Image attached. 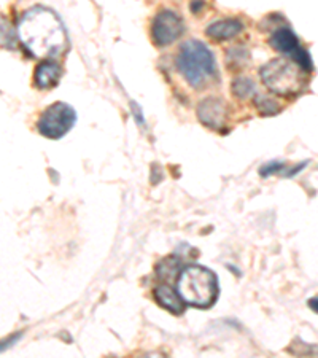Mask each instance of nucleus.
Segmentation results:
<instances>
[{
	"label": "nucleus",
	"instance_id": "obj_13",
	"mask_svg": "<svg viewBox=\"0 0 318 358\" xmlns=\"http://www.w3.org/2000/svg\"><path fill=\"white\" fill-rule=\"evenodd\" d=\"M255 104H256L258 110H260L261 115L269 117V115H276V113L280 112V107L277 105V102L271 101L266 96H256Z\"/></svg>",
	"mask_w": 318,
	"mask_h": 358
},
{
	"label": "nucleus",
	"instance_id": "obj_2",
	"mask_svg": "<svg viewBox=\"0 0 318 358\" xmlns=\"http://www.w3.org/2000/svg\"><path fill=\"white\" fill-rule=\"evenodd\" d=\"M177 69L193 88H202L217 74L215 58L206 43L199 40H186L180 46L177 56Z\"/></svg>",
	"mask_w": 318,
	"mask_h": 358
},
{
	"label": "nucleus",
	"instance_id": "obj_10",
	"mask_svg": "<svg viewBox=\"0 0 318 358\" xmlns=\"http://www.w3.org/2000/svg\"><path fill=\"white\" fill-rule=\"evenodd\" d=\"M242 31H244V24H242L239 19L224 18V19L215 21L213 24H210L207 27V35L210 39L222 42V40L234 39V37L239 35Z\"/></svg>",
	"mask_w": 318,
	"mask_h": 358
},
{
	"label": "nucleus",
	"instance_id": "obj_4",
	"mask_svg": "<svg viewBox=\"0 0 318 358\" xmlns=\"http://www.w3.org/2000/svg\"><path fill=\"white\" fill-rule=\"evenodd\" d=\"M264 85L274 93L287 96L294 94L301 90L299 69L287 59H274L260 69Z\"/></svg>",
	"mask_w": 318,
	"mask_h": 358
},
{
	"label": "nucleus",
	"instance_id": "obj_8",
	"mask_svg": "<svg viewBox=\"0 0 318 358\" xmlns=\"http://www.w3.org/2000/svg\"><path fill=\"white\" fill-rule=\"evenodd\" d=\"M226 117H228V108L220 97H207L197 107V118L207 128L220 129L223 126Z\"/></svg>",
	"mask_w": 318,
	"mask_h": 358
},
{
	"label": "nucleus",
	"instance_id": "obj_6",
	"mask_svg": "<svg viewBox=\"0 0 318 358\" xmlns=\"http://www.w3.org/2000/svg\"><path fill=\"white\" fill-rule=\"evenodd\" d=\"M271 45L274 50L290 56L306 72L314 70V61H312L309 51L301 46L298 37L290 27H280L274 32L271 37Z\"/></svg>",
	"mask_w": 318,
	"mask_h": 358
},
{
	"label": "nucleus",
	"instance_id": "obj_1",
	"mask_svg": "<svg viewBox=\"0 0 318 358\" xmlns=\"http://www.w3.org/2000/svg\"><path fill=\"white\" fill-rule=\"evenodd\" d=\"M18 37L32 56L53 58L69 48L67 32L62 21L50 8L32 7L18 23Z\"/></svg>",
	"mask_w": 318,
	"mask_h": 358
},
{
	"label": "nucleus",
	"instance_id": "obj_3",
	"mask_svg": "<svg viewBox=\"0 0 318 358\" xmlns=\"http://www.w3.org/2000/svg\"><path fill=\"white\" fill-rule=\"evenodd\" d=\"M177 290L186 305L206 309L218 296V279L212 271L202 266H188L182 271Z\"/></svg>",
	"mask_w": 318,
	"mask_h": 358
},
{
	"label": "nucleus",
	"instance_id": "obj_5",
	"mask_svg": "<svg viewBox=\"0 0 318 358\" xmlns=\"http://www.w3.org/2000/svg\"><path fill=\"white\" fill-rule=\"evenodd\" d=\"M75 121H77V113L73 107L66 102H55L42 113L37 121V129L48 139H61L73 128Z\"/></svg>",
	"mask_w": 318,
	"mask_h": 358
},
{
	"label": "nucleus",
	"instance_id": "obj_12",
	"mask_svg": "<svg viewBox=\"0 0 318 358\" xmlns=\"http://www.w3.org/2000/svg\"><path fill=\"white\" fill-rule=\"evenodd\" d=\"M233 93L240 97V99H247L255 94V83L250 78L245 77H239L233 81Z\"/></svg>",
	"mask_w": 318,
	"mask_h": 358
},
{
	"label": "nucleus",
	"instance_id": "obj_16",
	"mask_svg": "<svg viewBox=\"0 0 318 358\" xmlns=\"http://www.w3.org/2000/svg\"><path fill=\"white\" fill-rule=\"evenodd\" d=\"M131 110H132V113H134V117H136V121H137L139 124H143V113H142V108L139 107L137 102L131 101Z\"/></svg>",
	"mask_w": 318,
	"mask_h": 358
},
{
	"label": "nucleus",
	"instance_id": "obj_7",
	"mask_svg": "<svg viewBox=\"0 0 318 358\" xmlns=\"http://www.w3.org/2000/svg\"><path fill=\"white\" fill-rule=\"evenodd\" d=\"M183 32V21L172 10H163L154 16L152 23V37L156 45L166 46L175 42Z\"/></svg>",
	"mask_w": 318,
	"mask_h": 358
},
{
	"label": "nucleus",
	"instance_id": "obj_15",
	"mask_svg": "<svg viewBox=\"0 0 318 358\" xmlns=\"http://www.w3.org/2000/svg\"><path fill=\"white\" fill-rule=\"evenodd\" d=\"M10 31H12V27H10L8 21H5V18H2V35L8 34ZM2 43H3V46L12 48V46H15V39H13V37L8 35V40H5V37H2Z\"/></svg>",
	"mask_w": 318,
	"mask_h": 358
},
{
	"label": "nucleus",
	"instance_id": "obj_18",
	"mask_svg": "<svg viewBox=\"0 0 318 358\" xmlns=\"http://www.w3.org/2000/svg\"><path fill=\"white\" fill-rule=\"evenodd\" d=\"M307 164H309V161H303V162H301V164H296V166L293 167V169H291V171H288L287 173H285V176H287L288 178H290V177H294V176H296V173H298V172H301V171H303V169H304V167H306Z\"/></svg>",
	"mask_w": 318,
	"mask_h": 358
},
{
	"label": "nucleus",
	"instance_id": "obj_19",
	"mask_svg": "<svg viewBox=\"0 0 318 358\" xmlns=\"http://www.w3.org/2000/svg\"><path fill=\"white\" fill-rule=\"evenodd\" d=\"M307 306H309V307L312 309V311L318 314V296L310 298V300L307 301Z\"/></svg>",
	"mask_w": 318,
	"mask_h": 358
},
{
	"label": "nucleus",
	"instance_id": "obj_20",
	"mask_svg": "<svg viewBox=\"0 0 318 358\" xmlns=\"http://www.w3.org/2000/svg\"><path fill=\"white\" fill-rule=\"evenodd\" d=\"M140 358H164V355L158 354V352H150V354L143 355V357H140Z\"/></svg>",
	"mask_w": 318,
	"mask_h": 358
},
{
	"label": "nucleus",
	"instance_id": "obj_11",
	"mask_svg": "<svg viewBox=\"0 0 318 358\" xmlns=\"http://www.w3.org/2000/svg\"><path fill=\"white\" fill-rule=\"evenodd\" d=\"M154 296L161 306L167 309L169 312L175 314V316H179V314L183 312V309H185V301H183L179 293H175V290L170 289L169 285L156 287Z\"/></svg>",
	"mask_w": 318,
	"mask_h": 358
},
{
	"label": "nucleus",
	"instance_id": "obj_17",
	"mask_svg": "<svg viewBox=\"0 0 318 358\" xmlns=\"http://www.w3.org/2000/svg\"><path fill=\"white\" fill-rule=\"evenodd\" d=\"M21 336H23V333H15L13 336H10L8 339H5L3 343H2V352L5 350V349H8V347H12V344H15L16 341H18Z\"/></svg>",
	"mask_w": 318,
	"mask_h": 358
},
{
	"label": "nucleus",
	"instance_id": "obj_14",
	"mask_svg": "<svg viewBox=\"0 0 318 358\" xmlns=\"http://www.w3.org/2000/svg\"><path fill=\"white\" fill-rule=\"evenodd\" d=\"M285 169V164L282 161H271L267 164H264L260 169V176L263 177H269L271 173H279L280 171Z\"/></svg>",
	"mask_w": 318,
	"mask_h": 358
},
{
	"label": "nucleus",
	"instance_id": "obj_9",
	"mask_svg": "<svg viewBox=\"0 0 318 358\" xmlns=\"http://www.w3.org/2000/svg\"><path fill=\"white\" fill-rule=\"evenodd\" d=\"M61 75H62L61 66L55 61L45 59V61L37 66L34 72L35 86L40 90L55 88V86L59 83V80H61Z\"/></svg>",
	"mask_w": 318,
	"mask_h": 358
}]
</instances>
